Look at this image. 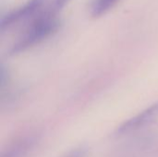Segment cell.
I'll list each match as a JSON object with an SVG mask.
<instances>
[{
	"label": "cell",
	"instance_id": "6da1fadb",
	"mask_svg": "<svg viewBox=\"0 0 158 157\" xmlns=\"http://www.w3.org/2000/svg\"><path fill=\"white\" fill-rule=\"evenodd\" d=\"M59 22L55 15L45 11L13 43L9 53L17 55L24 52L49 37L58 29Z\"/></svg>",
	"mask_w": 158,
	"mask_h": 157
},
{
	"label": "cell",
	"instance_id": "7a4b0ae2",
	"mask_svg": "<svg viewBox=\"0 0 158 157\" xmlns=\"http://www.w3.org/2000/svg\"><path fill=\"white\" fill-rule=\"evenodd\" d=\"M158 119V102L148 106L142 112L138 113L134 117L129 118L124 123H122L116 130L115 134L117 136L127 135L131 132H135L142 129L146 128V126L151 125Z\"/></svg>",
	"mask_w": 158,
	"mask_h": 157
},
{
	"label": "cell",
	"instance_id": "3957f363",
	"mask_svg": "<svg viewBox=\"0 0 158 157\" xmlns=\"http://www.w3.org/2000/svg\"><path fill=\"white\" fill-rule=\"evenodd\" d=\"M46 1L47 0H28L23 6L2 17L0 21V29L3 31L13 26L14 24L20 22L21 20L31 17L43 6Z\"/></svg>",
	"mask_w": 158,
	"mask_h": 157
},
{
	"label": "cell",
	"instance_id": "277c9868",
	"mask_svg": "<svg viewBox=\"0 0 158 157\" xmlns=\"http://www.w3.org/2000/svg\"><path fill=\"white\" fill-rule=\"evenodd\" d=\"M36 143V138L34 136H28L20 139L14 144H12L1 157H26V155L32 150Z\"/></svg>",
	"mask_w": 158,
	"mask_h": 157
},
{
	"label": "cell",
	"instance_id": "5b68a950",
	"mask_svg": "<svg viewBox=\"0 0 158 157\" xmlns=\"http://www.w3.org/2000/svg\"><path fill=\"white\" fill-rule=\"evenodd\" d=\"M118 0H94L91 6V14L94 18H98L109 10Z\"/></svg>",
	"mask_w": 158,
	"mask_h": 157
},
{
	"label": "cell",
	"instance_id": "8992f818",
	"mask_svg": "<svg viewBox=\"0 0 158 157\" xmlns=\"http://www.w3.org/2000/svg\"><path fill=\"white\" fill-rule=\"evenodd\" d=\"M69 1V0H54L53 3H52V5H51V6H50V8H49L48 10H46V11H47L48 13H50V14L56 16V14L58 11H60V10L65 6L66 4H67Z\"/></svg>",
	"mask_w": 158,
	"mask_h": 157
},
{
	"label": "cell",
	"instance_id": "52a82bcc",
	"mask_svg": "<svg viewBox=\"0 0 158 157\" xmlns=\"http://www.w3.org/2000/svg\"><path fill=\"white\" fill-rule=\"evenodd\" d=\"M86 155H87L86 149H84L83 147H80L71 150L70 152L67 153L66 155L61 157H86Z\"/></svg>",
	"mask_w": 158,
	"mask_h": 157
}]
</instances>
